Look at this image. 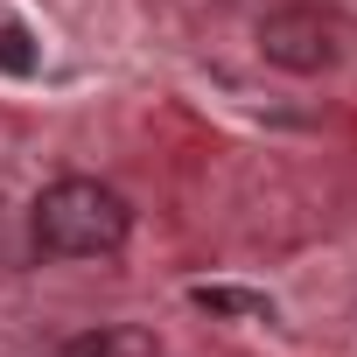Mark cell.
<instances>
[{
    "label": "cell",
    "mask_w": 357,
    "mask_h": 357,
    "mask_svg": "<svg viewBox=\"0 0 357 357\" xmlns=\"http://www.w3.org/2000/svg\"><path fill=\"white\" fill-rule=\"evenodd\" d=\"M126 231H133L126 197L91 183V175H63L36 197V245L50 259H112Z\"/></svg>",
    "instance_id": "6da1fadb"
},
{
    "label": "cell",
    "mask_w": 357,
    "mask_h": 357,
    "mask_svg": "<svg viewBox=\"0 0 357 357\" xmlns=\"http://www.w3.org/2000/svg\"><path fill=\"white\" fill-rule=\"evenodd\" d=\"M259 56H266L273 70L322 77V70L343 56V43H336V22H329L322 8H273V15L259 22Z\"/></svg>",
    "instance_id": "7a4b0ae2"
},
{
    "label": "cell",
    "mask_w": 357,
    "mask_h": 357,
    "mask_svg": "<svg viewBox=\"0 0 357 357\" xmlns=\"http://www.w3.org/2000/svg\"><path fill=\"white\" fill-rule=\"evenodd\" d=\"M63 357H161V343L140 329V322H105V329H84L63 343Z\"/></svg>",
    "instance_id": "3957f363"
},
{
    "label": "cell",
    "mask_w": 357,
    "mask_h": 357,
    "mask_svg": "<svg viewBox=\"0 0 357 357\" xmlns=\"http://www.w3.org/2000/svg\"><path fill=\"white\" fill-rule=\"evenodd\" d=\"M190 301H197L204 315H231V322H266V315H273V301L252 294V287H190Z\"/></svg>",
    "instance_id": "277c9868"
},
{
    "label": "cell",
    "mask_w": 357,
    "mask_h": 357,
    "mask_svg": "<svg viewBox=\"0 0 357 357\" xmlns=\"http://www.w3.org/2000/svg\"><path fill=\"white\" fill-rule=\"evenodd\" d=\"M0 70H8V77H29L36 70V50H29V36L15 22H0Z\"/></svg>",
    "instance_id": "5b68a950"
}]
</instances>
